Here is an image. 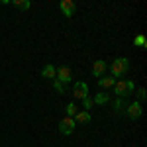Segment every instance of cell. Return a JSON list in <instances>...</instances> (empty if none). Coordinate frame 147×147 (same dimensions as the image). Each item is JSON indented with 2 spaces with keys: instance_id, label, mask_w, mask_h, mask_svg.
I'll return each instance as SVG.
<instances>
[{
  "instance_id": "5bb4252c",
  "label": "cell",
  "mask_w": 147,
  "mask_h": 147,
  "mask_svg": "<svg viewBox=\"0 0 147 147\" xmlns=\"http://www.w3.org/2000/svg\"><path fill=\"white\" fill-rule=\"evenodd\" d=\"M92 102H94V104H98V106H104V104H108V102H110V94H106V92H98V94H94Z\"/></svg>"
},
{
  "instance_id": "30bf717a",
  "label": "cell",
  "mask_w": 147,
  "mask_h": 147,
  "mask_svg": "<svg viewBox=\"0 0 147 147\" xmlns=\"http://www.w3.org/2000/svg\"><path fill=\"white\" fill-rule=\"evenodd\" d=\"M73 120H75V124L79 125V124H88L92 120V116H90V112H86V110H82V112H77L75 116H73Z\"/></svg>"
},
{
  "instance_id": "2e32d148",
  "label": "cell",
  "mask_w": 147,
  "mask_h": 147,
  "mask_svg": "<svg viewBox=\"0 0 147 147\" xmlns=\"http://www.w3.org/2000/svg\"><path fill=\"white\" fill-rule=\"evenodd\" d=\"M134 45L136 47H147V39H145V35H136V39H134Z\"/></svg>"
},
{
  "instance_id": "3957f363",
  "label": "cell",
  "mask_w": 147,
  "mask_h": 147,
  "mask_svg": "<svg viewBox=\"0 0 147 147\" xmlns=\"http://www.w3.org/2000/svg\"><path fill=\"white\" fill-rule=\"evenodd\" d=\"M55 79L63 84H69V82H73V71L67 65H61L59 69H55Z\"/></svg>"
},
{
  "instance_id": "9c48e42d",
  "label": "cell",
  "mask_w": 147,
  "mask_h": 147,
  "mask_svg": "<svg viewBox=\"0 0 147 147\" xmlns=\"http://www.w3.org/2000/svg\"><path fill=\"white\" fill-rule=\"evenodd\" d=\"M112 106H114V112L118 114V116H125V108H127L125 98H116V100L112 102Z\"/></svg>"
},
{
  "instance_id": "7c38bea8",
  "label": "cell",
  "mask_w": 147,
  "mask_h": 147,
  "mask_svg": "<svg viewBox=\"0 0 147 147\" xmlns=\"http://www.w3.org/2000/svg\"><path fill=\"white\" fill-rule=\"evenodd\" d=\"M114 84H116V79H114V77H110V75H104L102 79H98V86H100V88H104V90H106V88H112Z\"/></svg>"
},
{
  "instance_id": "52a82bcc",
  "label": "cell",
  "mask_w": 147,
  "mask_h": 147,
  "mask_svg": "<svg viewBox=\"0 0 147 147\" xmlns=\"http://www.w3.org/2000/svg\"><path fill=\"white\" fill-rule=\"evenodd\" d=\"M106 71H108V63H106V61L98 59V61L92 63V75H94L96 79H102V77L106 75Z\"/></svg>"
},
{
  "instance_id": "d6986e66",
  "label": "cell",
  "mask_w": 147,
  "mask_h": 147,
  "mask_svg": "<svg viewBox=\"0 0 147 147\" xmlns=\"http://www.w3.org/2000/svg\"><path fill=\"white\" fill-rule=\"evenodd\" d=\"M145 98H147V92H145V88H139V90H137V102L141 104V102L145 100Z\"/></svg>"
},
{
  "instance_id": "4fadbf2b",
  "label": "cell",
  "mask_w": 147,
  "mask_h": 147,
  "mask_svg": "<svg viewBox=\"0 0 147 147\" xmlns=\"http://www.w3.org/2000/svg\"><path fill=\"white\" fill-rule=\"evenodd\" d=\"M10 4L14 6V8L22 10V12H26V10H30V8H32V2H30V0H12Z\"/></svg>"
},
{
  "instance_id": "8fae6325",
  "label": "cell",
  "mask_w": 147,
  "mask_h": 147,
  "mask_svg": "<svg viewBox=\"0 0 147 147\" xmlns=\"http://www.w3.org/2000/svg\"><path fill=\"white\" fill-rule=\"evenodd\" d=\"M41 79H45V80H55V67H53L51 63H47L45 67L41 69Z\"/></svg>"
},
{
  "instance_id": "9a60e30c",
  "label": "cell",
  "mask_w": 147,
  "mask_h": 147,
  "mask_svg": "<svg viewBox=\"0 0 147 147\" xmlns=\"http://www.w3.org/2000/svg\"><path fill=\"white\" fill-rule=\"evenodd\" d=\"M65 112H67L69 118H73L75 114L79 112V108H77V104H75V102H69V104H67V108H65Z\"/></svg>"
},
{
  "instance_id": "5b68a950",
  "label": "cell",
  "mask_w": 147,
  "mask_h": 147,
  "mask_svg": "<svg viewBox=\"0 0 147 147\" xmlns=\"http://www.w3.org/2000/svg\"><path fill=\"white\" fill-rule=\"evenodd\" d=\"M141 114H143V106L139 104V102H131V104H127V108H125V116L129 118V120H137V118H141Z\"/></svg>"
},
{
  "instance_id": "277c9868",
  "label": "cell",
  "mask_w": 147,
  "mask_h": 147,
  "mask_svg": "<svg viewBox=\"0 0 147 147\" xmlns=\"http://www.w3.org/2000/svg\"><path fill=\"white\" fill-rule=\"evenodd\" d=\"M57 127H59V131L63 134V136H71L73 131H75V127H77V124H75V120L73 118H63V120H59V124H57Z\"/></svg>"
},
{
  "instance_id": "ba28073f",
  "label": "cell",
  "mask_w": 147,
  "mask_h": 147,
  "mask_svg": "<svg viewBox=\"0 0 147 147\" xmlns=\"http://www.w3.org/2000/svg\"><path fill=\"white\" fill-rule=\"evenodd\" d=\"M59 8H61V12H63L65 18H73V14H75V10H77V4H75L73 0H61Z\"/></svg>"
},
{
  "instance_id": "6da1fadb",
  "label": "cell",
  "mask_w": 147,
  "mask_h": 147,
  "mask_svg": "<svg viewBox=\"0 0 147 147\" xmlns=\"http://www.w3.org/2000/svg\"><path fill=\"white\" fill-rule=\"evenodd\" d=\"M127 71H129V59L127 57H118V59H114V63L110 65V73H112L110 77L122 80V77L127 75Z\"/></svg>"
},
{
  "instance_id": "ac0fdd59",
  "label": "cell",
  "mask_w": 147,
  "mask_h": 147,
  "mask_svg": "<svg viewBox=\"0 0 147 147\" xmlns=\"http://www.w3.org/2000/svg\"><path fill=\"white\" fill-rule=\"evenodd\" d=\"M82 104H84V110H86V112H88V110H90L92 106H94V102H92V98H90V96H86V98L82 100Z\"/></svg>"
},
{
  "instance_id": "e0dca14e",
  "label": "cell",
  "mask_w": 147,
  "mask_h": 147,
  "mask_svg": "<svg viewBox=\"0 0 147 147\" xmlns=\"http://www.w3.org/2000/svg\"><path fill=\"white\" fill-rule=\"evenodd\" d=\"M53 88H55L59 94H65V90H67V88H65V84H63V82H59L57 79L53 80Z\"/></svg>"
},
{
  "instance_id": "7a4b0ae2",
  "label": "cell",
  "mask_w": 147,
  "mask_h": 147,
  "mask_svg": "<svg viewBox=\"0 0 147 147\" xmlns=\"http://www.w3.org/2000/svg\"><path fill=\"white\" fill-rule=\"evenodd\" d=\"M112 88H114V94H118V98H125V96H129L131 92L136 90V82H134V80H129V79L118 80Z\"/></svg>"
},
{
  "instance_id": "8992f818",
  "label": "cell",
  "mask_w": 147,
  "mask_h": 147,
  "mask_svg": "<svg viewBox=\"0 0 147 147\" xmlns=\"http://www.w3.org/2000/svg\"><path fill=\"white\" fill-rule=\"evenodd\" d=\"M73 96H75L77 100H84V98L88 96V84L82 82V80L75 82V86H73Z\"/></svg>"
}]
</instances>
